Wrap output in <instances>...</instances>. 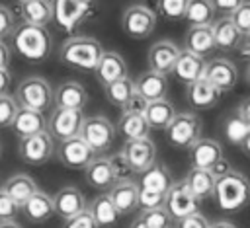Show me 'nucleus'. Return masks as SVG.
Wrapping results in <instances>:
<instances>
[{"label":"nucleus","mask_w":250,"mask_h":228,"mask_svg":"<svg viewBox=\"0 0 250 228\" xmlns=\"http://www.w3.org/2000/svg\"><path fill=\"white\" fill-rule=\"evenodd\" d=\"M12 41H14L16 53L31 64H39L43 60H47L51 55V49H53V39H51V33L47 27L29 25L23 21L16 27Z\"/></svg>","instance_id":"f257e3e1"},{"label":"nucleus","mask_w":250,"mask_h":228,"mask_svg":"<svg viewBox=\"0 0 250 228\" xmlns=\"http://www.w3.org/2000/svg\"><path fill=\"white\" fill-rule=\"evenodd\" d=\"M104 53L105 51L98 39L88 37V35H76V37H68L61 45L59 55H61V60L70 68H78L84 72H96Z\"/></svg>","instance_id":"f03ea898"},{"label":"nucleus","mask_w":250,"mask_h":228,"mask_svg":"<svg viewBox=\"0 0 250 228\" xmlns=\"http://www.w3.org/2000/svg\"><path fill=\"white\" fill-rule=\"evenodd\" d=\"M213 199L225 212H236L250 203V181L240 171H229L215 183Z\"/></svg>","instance_id":"7ed1b4c3"},{"label":"nucleus","mask_w":250,"mask_h":228,"mask_svg":"<svg viewBox=\"0 0 250 228\" xmlns=\"http://www.w3.org/2000/svg\"><path fill=\"white\" fill-rule=\"evenodd\" d=\"M14 97H16L20 107L31 109V111H41V113L55 101V94H53L51 84L41 76L23 78L18 84Z\"/></svg>","instance_id":"20e7f679"},{"label":"nucleus","mask_w":250,"mask_h":228,"mask_svg":"<svg viewBox=\"0 0 250 228\" xmlns=\"http://www.w3.org/2000/svg\"><path fill=\"white\" fill-rule=\"evenodd\" d=\"M166 138L172 146L189 150L201 138V119L189 111L178 113L170 123V127L166 129Z\"/></svg>","instance_id":"39448f33"},{"label":"nucleus","mask_w":250,"mask_h":228,"mask_svg":"<svg viewBox=\"0 0 250 228\" xmlns=\"http://www.w3.org/2000/svg\"><path fill=\"white\" fill-rule=\"evenodd\" d=\"M115 131V125L105 115H90L84 119L80 136L96 154H102L109 150V146L113 144Z\"/></svg>","instance_id":"423d86ee"},{"label":"nucleus","mask_w":250,"mask_h":228,"mask_svg":"<svg viewBox=\"0 0 250 228\" xmlns=\"http://www.w3.org/2000/svg\"><path fill=\"white\" fill-rule=\"evenodd\" d=\"M121 27L131 39H145L156 27V14L146 4H129L121 14Z\"/></svg>","instance_id":"0eeeda50"},{"label":"nucleus","mask_w":250,"mask_h":228,"mask_svg":"<svg viewBox=\"0 0 250 228\" xmlns=\"http://www.w3.org/2000/svg\"><path fill=\"white\" fill-rule=\"evenodd\" d=\"M96 14L94 2L88 0H57L55 2V21L66 33H72L80 23Z\"/></svg>","instance_id":"6e6552de"},{"label":"nucleus","mask_w":250,"mask_h":228,"mask_svg":"<svg viewBox=\"0 0 250 228\" xmlns=\"http://www.w3.org/2000/svg\"><path fill=\"white\" fill-rule=\"evenodd\" d=\"M84 115L82 111H74V109H53V113L49 115V125H47V133L51 134L53 140L57 142H64L70 140L74 136H80L82 125H84Z\"/></svg>","instance_id":"1a4fd4ad"},{"label":"nucleus","mask_w":250,"mask_h":228,"mask_svg":"<svg viewBox=\"0 0 250 228\" xmlns=\"http://www.w3.org/2000/svg\"><path fill=\"white\" fill-rule=\"evenodd\" d=\"M57 152L55 140L51 138L49 133H41L35 136H27V138H20L18 144V154L20 158L29 164V166H43L47 164Z\"/></svg>","instance_id":"9d476101"},{"label":"nucleus","mask_w":250,"mask_h":228,"mask_svg":"<svg viewBox=\"0 0 250 228\" xmlns=\"http://www.w3.org/2000/svg\"><path fill=\"white\" fill-rule=\"evenodd\" d=\"M164 209L168 210L170 218L180 222L195 212H199V201L195 199V195L189 191V187L186 185V181H174L172 189L168 191L166 195V203H164Z\"/></svg>","instance_id":"9b49d317"},{"label":"nucleus","mask_w":250,"mask_h":228,"mask_svg":"<svg viewBox=\"0 0 250 228\" xmlns=\"http://www.w3.org/2000/svg\"><path fill=\"white\" fill-rule=\"evenodd\" d=\"M55 156L68 170H86L94 162L96 152L82 140V136H74L70 140L59 142Z\"/></svg>","instance_id":"f8f14e48"},{"label":"nucleus","mask_w":250,"mask_h":228,"mask_svg":"<svg viewBox=\"0 0 250 228\" xmlns=\"http://www.w3.org/2000/svg\"><path fill=\"white\" fill-rule=\"evenodd\" d=\"M180 49L174 41L170 39H160L156 43H152L148 47L146 53V62H148V70L158 72V74H168L174 70L178 58H180Z\"/></svg>","instance_id":"ddd939ff"},{"label":"nucleus","mask_w":250,"mask_h":228,"mask_svg":"<svg viewBox=\"0 0 250 228\" xmlns=\"http://www.w3.org/2000/svg\"><path fill=\"white\" fill-rule=\"evenodd\" d=\"M133 168L135 173H145L148 168L156 164V146L150 138L143 140H125L121 148Z\"/></svg>","instance_id":"4468645a"},{"label":"nucleus","mask_w":250,"mask_h":228,"mask_svg":"<svg viewBox=\"0 0 250 228\" xmlns=\"http://www.w3.org/2000/svg\"><path fill=\"white\" fill-rule=\"evenodd\" d=\"M53 201H55V214L59 218H62L64 222L78 216L80 212L88 210L84 193L78 187H72V185H66V187L59 189L53 195Z\"/></svg>","instance_id":"2eb2a0df"},{"label":"nucleus","mask_w":250,"mask_h":228,"mask_svg":"<svg viewBox=\"0 0 250 228\" xmlns=\"http://www.w3.org/2000/svg\"><path fill=\"white\" fill-rule=\"evenodd\" d=\"M205 80H209L221 92H230L238 82V70H236L234 62H230L229 58L217 57L207 62Z\"/></svg>","instance_id":"dca6fc26"},{"label":"nucleus","mask_w":250,"mask_h":228,"mask_svg":"<svg viewBox=\"0 0 250 228\" xmlns=\"http://www.w3.org/2000/svg\"><path fill=\"white\" fill-rule=\"evenodd\" d=\"M205 68H207V62H205L203 57L193 55V53H189V51L184 49L180 53V58H178L172 74H174V78L178 82L189 86V84L205 78Z\"/></svg>","instance_id":"f3484780"},{"label":"nucleus","mask_w":250,"mask_h":228,"mask_svg":"<svg viewBox=\"0 0 250 228\" xmlns=\"http://www.w3.org/2000/svg\"><path fill=\"white\" fill-rule=\"evenodd\" d=\"M88 103V92L86 88L76 80H66L59 84L55 92V107L57 109H74L82 111Z\"/></svg>","instance_id":"a211bd4d"},{"label":"nucleus","mask_w":250,"mask_h":228,"mask_svg":"<svg viewBox=\"0 0 250 228\" xmlns=\"http://www.w3.org/2000/svg\"><path fill=\"white\" fill-rule=\"evenodd\" d=\"M94 74H96V80L105 88L117 80L127 78V62L117 51H105Z\"/></svg>","instance_id":"6ab92c4d"},{"label":"nucleus","mask_w":250,"mask_h":228,"mask_svg":"<svg viewBox=\"0 0 250 228\" xmlns=\"http://www.w3.org/2000/svg\"><path fill=\"white\" fill-rule=\"evenodd\" d=\"M221 90H217L209 80L201 78L189 86H186V99L193 109H211L221 99Z\"/></svg>","instance_id":"aec40b11"},{"label":"nucleus","mask_w":250,"mask_h":228,"mask_svg":"<svg viewBox=\"0 0 250 228\" xmlns=\"http://www.w3.org/2000/svg\"><path fill=\"white\" fill-rule=\"evenodd\" d=\"M23 23L47 27L55 19V2L49 0H21L18 2Z\"/></svg>","instance_id":"412c9836"},{"label":"nucleus","mask_w":250,"mask_h":228,"mask_svg":"<svg viewBox=\"0 0 250 228\" xmlns=\"http://www.w3.org/2000/svg\"><path fill=\"white\" fill-rule=\"evenodd\" d=\"M213 35H215V45L219 51L230 53V51H238V47L244 41V35L238 31V27L234 25L230 16L219 18L217 21H213Z\"/></svg>","instance_id":"4be33fe9"},{"label":"nucleus","mask_w":250,"mask_h":228,"mask_svg":"<svg viewBox=\"0 0 250 228\" xmlns=\"http://www.w3.org/2000/svg\"><path fill=\"white\" fill-rule=\"evenodd\" d=\"M223 158V148L217 140L213 138H199L191 148H189V162L191 168H201V170H211L219 160Z\"/></svg>","instance_id":"5701e85b"},{"label":"nucleus","mask_w":250,"mask_h":228,"mask_svg":"<svg viewBox=\"0 0 250 228\" xmlns=\"http://www.w3.org/2000/svg\"><path fill=\"white\" fill-rule=\"evenodd\" d=\"M47 125H49V119L45 117V113L20 107L12 129L20 138H27V136H35V134L47 133Z\"/></svg>","instance_id":"b1692460"},{"label":"nucleus","mask_w":250,"mask_h":228,"mask_svg":"<svg viewBox=\"0 0 250 228\" xmlns=\"http://www.w3.org/2000/svg\"><path fill=\"white\" fill-rule=\"evenodd\" d=\"M84 177H86V183L98 191H111V187L117 183L109 158H104V156L94 158V162L84 170Z\"/></svg>","instance_id":"393cba45"},{"label":"nucleus","mask_w":250,"mask_h":228,"mask_svg":"<svg viewBox=\"0 0 250 228\" xmlns=\"http://www.w3.org/2000/svg\"><path fill=\"white\" fill-rule=\"evenodd\" d=\"M135 86H137V92H139L146 101H150V103H152V101L166 99V94H168V80H166L164 74L146 70V72H143V74L137 76Z\"/></svg>","instance_id":"a878e982"},{"label":"nucleus","mask_w":250,"mask_h":228,"mask_svg":"<svg viewBox=\"0 0 250 228\" xmlns=\"http://www.w3.org/2000/svg\"><path fill=\"white\" fill-rule=\"evenodd\" d=\"M107 195L111 197L113 205L121 214H131L139 209V183L131 179L117 181Z\"/></svg>","instance_id":"bb28decb"},{"label":"nucleus","mask_w":250,"mask_h":228,"mask_svg":"<svg viewBox=\"0 0 250 228\" xmlns=\"http://www.w3.org/2000/svg\"><path fill=\"white\" fill-rule=\"evenodd\" d=\"M184 47H186V51H189L193 55L207 57L213 49H217L215 35H213V25L189 27L186 31V37H184Z\"/></svg>","instance_id":"cd10ccee"},{"label":"nucleus","mask_w":250,"mask_h":228,"mask_svg":"<svg viewBox=\"0 0 250 228\" xmlns=\"http://www.w3.org/2000/svg\"><path fill=\"white\" fill-rule=\"evenodd\" d=\"M2 189H4L20 207H23V205L39 191L35 179H33L31 175H27V173H14V175H10V177L2 183Z\"/></svg>","instance_id":"c85d7f7f"},{"label":"nucleus","mask_w":250,"mask_h":228,"mask_svg":"<svg viewBox=\"0 0 250 228\" xmlns=\"http://www.w3.org/2000/svg\"><path fill=\"white\" fill-rule=\"evenodd\" d=\"M186 185L189 187V191L195 195L197 201H205L209 197H213L215 193V175L209 170H201V168H191L186 177H184Z\"/></svg>","instance_id":"c756f323"},{"label":"nucleus","mask_w":250,"mask_h":228,"mask_svg":"<svg viewBox=\"0 0 250 228\" xmlns=\"http://www.w3.org/2000/svg\"><path fill=\"white\" fill-rule=\"evenodd\" d=\"M88 210H90V214L94 216V220H96V224L100 228L115 226L119 216H121V212L117 210V207L113 205V201H111V197L107 193L94 197V201L88 205Z\"/></svg>","instance_id":"7c9ffc66"},{"label":"nucleus","mask_w":250,"mask_h":228,"mask_svg":"<svg viewBox=\"0 0 250 228\" xmlns=\"http://www.w3.org/2000/svg\"><path fill=\"white\" fill-rule=\"evenodd\" d=\"M172 185H174L172 173L160 162H156L152 168H148L145 173H141V181H139V187L150 189V191H156V193H162V195H168Z\"/></svg>","instance_id":"2f4dec72"},{"label":"nucleus","mask_w":250,"mask_h":228,"mask_svg":"<svg viewBox=\"0 0 250 228\" xmlns=\"http://www.w3.org/2000/svg\"><path fill=\"white\" fill-rule=\"evenodd\" d=\"M21 212L31 222H45L55 214V201L53 195L43 193L41 189L21 207Z\"/></svg>","instance_id":"473e14b6"},{"label":"nucleus","mask_w":250,"mask_h":228,"mask_svg":"<svg viewBox=\"0 0 250 228\" xmlns=\"http://www.w3.org/2000/svg\"><path fill=\"white\" fill-rule=\"evenodd\" d=\"M176 115L178 113H176L174 105L168 99H160V101L148 103V109L145 113V117L148 121V127L150 129H156V131H166L170 127V123L174 121Z\"/></svg>","instance_id":"72a5a7b5"},{"label":"nucleus","mask_w":250,"mask_h":228,"mask_svg":"<svg viewBox=\"0 0 250 228\" xmlns=\"http://www.w3.org/2000/svg\"><path fill=\"white\" fill-rule=\"evenodd\" d=\"M119 133L125 136V140H143L148 138V121L145 115H131V113H121L119 123H117Z\"/></svg>","instance_id":"f704fd0d"},{"label":"nucleus","mask_w":250,"mask_h":228,"mask_svg":"<svg viewBox=\"0 0 250 228\" xmlns=\"http://www.w3.org/2000/svg\"><path fill=\"white\" fill-rule=\"evenodd\" d=\"M215 4L209 0H189L188 12H186V21L189 27H199V25H213V16H215Z\"/></svg>","instance_id":"c9c22d12"},{"label":"nucleus","mask_w":250,"mask_h":228,"mask_svg":"<svg viewBox=\"0 0 250 228\" xmlns=\"http://www.w3.org/2000/svg\"><path fill=\"white\" fill-rule=\"evenodd\" d=\"M135 92H137L135 80H131L129 76L123 78V80H117V82H113V84H109V86L104 88V94H105L107 101L113 103L115 107H121V109H123V105L131 99V95H133Z\"/></svg>","instance_id":"e433bc0d"},{"label":"nucleus","mask_w":250,"mask_h":228,"mask_svg":"<svg viewBox=\"0 0 250 228\" xmlns=\"http://www.w3.org/2000/svg\"><path fill=\"white\" fill-rule=\"evenodd\" d=\"M223 131H225V136L230 144L240 146L244 142V138L248 136V133H250V125L236 113V115L227 117V121L223 125Z\"/></svg>","instance_id":"4c0bfd02"},{"label":"nucleus","mask_w":250,"mask_h":228,"mask_svg":"<svg viewBox=\"0 0 250 228\" xmlns=\"http://www.w3.org/2000/svg\"><path fill=\"white\" fill-rule=\"evenodd\" d=\"M188 0H158L156 8L158 14L166 19H186L188 12Z\"/></svg>","instance_id":"58836bf2"},{"label":"nucleus","mask_w":250,"mask_h":228,"mask_svg":"<svg viewBox=\"0 0 250 228\" xmlns=\"http://www.w3.org/2000/svg\"><path fill=\"white\" fill-rule=\"evenodd\" d=\"M20 111V105L16 101V97L8 95H0V129L12 127L16 121V115Z\"/></svg>","instance_id":"ea45409f"},{"label":"nucleus","mask_w":250,"mask_h":228,"mask_svg":"<svg viewBox=\"0 0 250 228\" xmlns=\"http://www.w3.org/2000/svg\"><path fill=\"white\" fill-rule=\"evenodd\" d=\"M164 203H166V195L139 187V209H141V212L154 210V209H162Z\"/></svg>","instance_id":"a19ab883"},{"label":"nucleus","mask_w":250,"mask_h":228,"mask_svg":"<svg viewBox=\"0 0 250 228\" xmlns=\"http://www.w3.org/2000/svg\"><path fill=\"white\" fill-rule=\"evenodd\" d=\"M109 164H111V170H113V175H115L117 181H125L133 173V168H131V164H129V160H127L123 150L113 152L109 156Z\"/></svg>","instance_id":"79ce46f5"},{"label":"nucleus","mask_w":250,"mask_h":228,"mask_svg":"<svg viewBox=\"0 0 250 228\" xmlns=\"http://www.w3.org/2000/svg\"><path fill=\"white\" fill-rule=\"evenodd\" d=\"M141 216H143V220L146 222L148 228H172V218H170V214L164 207L141 212Z\"/></svg>","instance_id":"37998d69"},{"label":"nucleus","mask_w":250,"mask_h":228,"mask_svg":"<svg viewBox=\"0 0 250 228\" xmlns=\"http://www.w3.org/2000/svg\"><path fill=\"white\" fill-rule=\"evenodd\" d=\"M16 27L18 25H16L14 12L6 4H0V41H4L6 37H12Z\"/></svg>","instance_id":"c03bdc74"},{"label":"nucleus","mask_w":250,"mask_h":228,"mask_svg":"<svg viewBox=\"0 0 250 228\" xmlns=\"http://www.w3.org/2000/svg\"><path fill=\"white\" fill-rule=\"evenodd\" d=\"M20 209H21V207H20L4 189H0V222L14 220Z\"/></svg>","instance_id":"a18cd8bd"},{"label":"nucleus","mask_w":250,"mask_h":228,"mask_svg":"<svg viewBox=\"0 0 250 228\" xmlns=\"http://www.w3.org/2000/svg\"><path fill=\"white\" fill-rule=\"evenodd\" d=\"M230 18H232L234 25L238 27V31H240L244 37L250 35V2H242V4L238 6V10H236Z\"/></svg>","instance_id":"49530a36"},{"label":"nucleus","mask_w":250,"mask_h":228,"mask_svg":"<svg viewBox=\"0 0 250 228\" xmlns=\"http://www.w3.org/2000/svg\"><path fill=\"white\" fill-rule=\"evenodd\" d=\"M148 103H150V101H146L139 92H135V94L131 95V99L123 105V113H131V115H145V113H146V109H148Z\"/></svg>","instance_id":"de8ad7c7"},{"label":"nucleus","mask_w":250,"mask_h":228,"mask_svg":"<svg viewBox=\"0 0 250 228\" xmlns=\"http://www.w3.org/2000/svg\"><path fill=\"white\" fill-rule=\"evenodd\" d=\"M62 228H100V226L96 224V220H94V216L90 214V210H84V212H80L78 216L66 220Z\"/></svg>","instance_id":"09e8293b"},{"label":"nucleus","mask_w":250,"mask_h":228,"mask_svg":"<svg viewBox=\"0 0 250 228\" xmlns=\"http://www.w3.org/2000/svg\"><path fill=\"white\" fill-rule=\"evenodd\" d=\"M176 228H211V224L207 222V218L201 212H195V214L176 222Z\"/></svg>","instance_id":"8fccbe9b"},{"label":"nucleus","mask_w":250,"mask_h":228,"mask_svg":"<svg viewBox=\"0 0 250 228\" xmlns=\"http://www.w3.org/2000/svg\"><path fill=\"white\" fill-rule=\"evenodd\" d=\"M213 4H215V8H217V10L227 12L229 16H232V14L238 10V6H240L242 2H240V0H215Z\"/></svg>","instance_id":"3c124183"},{"label":"nucleus","mask_w":250,"mask_h":228,"mask_svg":"<svg viewBox=\"0 0 250 228\" xmlns=\"http://www.w3.org/2000/svg\"><path fill=\"white\" fill-rule=\"evenodd\" d=\"M213 175H215V179H219V177H223V175H227L229 171H232V168H230V164H229V160H225V158H221L211 170H209Z\"/></svg>","instance_id":"603ef678"},{"label":"nucleus","mask_w":250,"mask_h":228,"mask_svg":"<svg viewBox=\"0 0 250 228\" xmlns=\"http://www.w3.org/2000/svg\"><path fill=\"white\" fill-rule=\"evenodd\" d=\"M12 86V74L8 68H0V95H8V90Z\"/></svg>","instance_id":"864d4df0"},{"label":"nucleus","mask_w":250,"mask_h":228,"mask_svg":"<svg viewBox=\"0 0 250 228\" xmlns=\"http://www.w3.org/2000/svg\"><path fill=\"white\" fill-rule=\"evenodd\" d=\"M10 60H12L10 47L4 41H0V68H8L10 66Z\"/></svg>","instance_id":"5fc2aeb1"},{"label":"nucleus","mask_w":250,"mask_h":228,"mask_svg":"<svg viewBox=\"0 0 250 228\" xmlns=\"http://www.w3.org/2000/svg\"><path fill=\"white\" fill-rule=\"evenodd\" d=\"M236 113H238V115H240V117H242V119H244V121L250 125V97H246V99H244V101L238 105Z\"/></svg>","instance_id":"6e6d98bb"},{"label":"nucleus","mask_w":250,"mask_h":228,"mask_svg":"<svg viewBox=\"0 0 250 228\" xmlns=\"http://www.w3.org/2000/svg\"><path fill=\"white\" fill-rule=\"evenodd\" d=\"M238 53H240V57H242V58L250 60V35H246V37H244L242 45L238 47Z\"/></svg>","instance_id":"4d7b16f0"},{"label":"nucleus","mask_w":250,"mask_h":228,"mask_svg":"<svg viewBox=\"0 0 250 228\" xmlns=\"http://www.w3.org/2000/svg\"><path fill=\"white\" fill-rule=\"evenodd\" d=\"M129 228H148V226H146V222L143 220V216L139 214V216H137V218L131 222V226H129Z\"/></svg>","instance_id":"13d9d810"},{"label":"nucleus","mask_w":250,"mask_h":228,"mask_svg":"<svg viewBox=\"0 0 250 228\" xmlns=\"http://www.w3.org/2000/svg\"><path fill=\"white\" fill-rule=\"evenodd\" d=\"M211 228H236L232 222H227V220H217L211 224Z\"/></svg>","instance_id":"bf43d9fd"},{"label":"nucleus","mask_w":250,"mask_h":228,"mask_svg":"<svg viewBox=\"0 0 250 228\" xmlns=\"http://www.w3.org/2000/svg\"><path fill=\"white\" fill-rule=\"evenodd\" d=\"M240 148H242V152H244L246 156H250V133H248V136L244 138V142L240 144Z\"/></svg>","instance_id":"052dcab7"},{"label":"nucleus","mask_w":250,"mask_h":228,"mask_svg":"<svg viewBox=\"0 0 250 228\" xmlns=\"http://www.w3.org/2000/svg\"><path fill=\"white\" fill-rule=\"evenodd\" d=\"M0 228H21L16 220H8V222H0Z\"/></svg>","instance_id":"680f3d73"},{"label":"nucleus","mask_w":250,"mask_h":228,"mask_svg":"<svg viewBox=\"0 0 250 228\" xmlns=\"http://www.w3.org/2000/svg\"><path fill=\"white\" fill-rule=\"evenodd\" d=\"M244 76H246V84L250 86V64H248V68H246V74H244Z\"/></svg>","instance_id":"e2e57ef3"},{"label":"nucleus","mask_w":250,"mask_h":228,"mask_svg":"<svg viewBox=\"0 0 250 228\" xmlns=\"http://www.w3.org/2000/svg\"><path fill=\"white\" fill-rule=\"evenodd\" d=\"M0 156H2V144H0Z\"/></svg>","instance_id":"0e129e2a"},{"label":"nucleus","mask_w":250,"mask_h":228,"mask_svg":"<svg viewBox=\"0 0 250 228\" xmlns=\"http://www.w3.org/2000/svg\"><path fill=\"white\" fill-rule=\"evenodd\" d=\"M0 189H2V185H0Z\"/></svg>","instance_id":"69168bd1"}]
</instances>
